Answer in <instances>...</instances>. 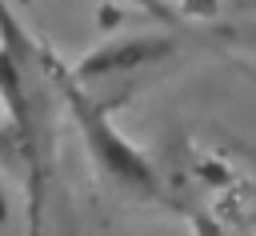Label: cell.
Segmentation results:
<instances>
[{
	"label": "cell",
	"mask_w": 256,
	"mask_h": 236,
	"mask_svg": "<svg viewBox=\"0 0 256 236\" xmlns=\"http://www.w3.org/2000/svg\"><path fill=\"white\" fill-rule=\"evenodd\" d=\"M56 60H60L56 48L44 44L16 16L8 0H0V104L8 116V148L24 184L28 236H44L56 184V152L64 120Z\"/></svg>",
	"instance_id": "cell-1"
},
{
	"label": "cell",
	"mask_w": 256,
	"mask_h": 236,
	"mask_svg": "<svg viewBox=\"0 0 256 236\" xmlns=\"http://www.w3.org/2000/svg\"><path fill=\"white\" fill-rule=\"evenodd\" d=\"M56 84H60V100H64V116L76 124L84 148H88V160L92 168L100 172V180L132 200V204H164L168 200V188L156 172V164L112 124V108H104L72 72V64L56 60Z\"/></svg>",
	"instance_id": "cell-2"
},
{
	"label": "cell",
	"mask_w": 256,
	"mask_h": 236,
	"mask_svg": "<svg viewBox=\"0 0 256 236\" xmlns=\"http://www.w3.org/2000/svg\"><path fill=\"white\" fill-rule=\"evenodd\" d=\"M180 48H184V40H176V36H132V40H116V44L92 52L88 60L72 64V72L104 108H116L140 84H148L172 60H180Z\"/></svg>",
	"instance_id": "cell-3"
},
{
	"label": "cell",
	"mask_w": 256,
	"mask_h": 236,
	"mask_svg": "<svg viewBox=\"0 0 256 236\" xmlns=\"http://www.w3.org/2000/svg\"><path fill=\"white\" fill-rule=\"evenodd\" d=\"M212 44H228V48H240V52H256V16H236V20H224L216 28L204 32Z\"/></svg>",
	"instance_id": "cell-4"
},
{
	"label": "cell",
	"mask_w": 256,
	"mask_h": 236,
	"mask_svg": "<svg viewBox=\"0 0 256 236\" xmlns=\"http://www.w3.org/2000/svg\"><path fill=\"white\" fill-rule=\"evenodd\" d=\"M120 4H128V8H140L144 16H152V20H160L164 28H184V8L176 4V0H120Z\"/></svg>",
	"instance_id": "cell-5"
},
{
	"label": "cell",
	"mask_w": 256,
	"mask_h": 236,
	"mask_svg": "<svg viewBox=\"0 0 256 236\" xmlns=\"http://www.w3.org/2000/svg\"><path fill=\"white\" fill-rule=\"evenodd\" d=\"M232 12L236 16H256V0H232Z\"/></svg>",
	"instance_id": "cell-6"
},
{
	"label": "cell",
	"mask_w": 256,
	"mask_h": 236,
	"mask_svg": "<svg viewBox=\"0 0 256 236\" xmlns=\"http://www.w3.org/2000/svg\"><path fill=\"white\" fill-rule=\"evenodd\" d=\"M0 112H4V104H0Z\"/></svg>",
	"instance_id": "cell-7"
}]
</instances>
